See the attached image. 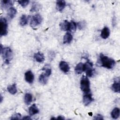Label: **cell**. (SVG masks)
Segmentation results:
<instances>
[{
  "mask_svg": "<svg viewBox=\"0 0 120 120\" xmlns=\"http://www.w3.org/2000/svg\"><path fill=\"white\" fill-rule=\"evenodd\" d=\"M24 103L27 105H29L32 101V96L31 94L27 93L25 94L24 98Z\"/></svg>",
  "mask_w": 120,
  "mask_h": 120,
  "instance_id": "cell-17",
  "label": "cell"
},
{
  "mask_svg": "<svg viewBox=\"0 0 120 120\" xmlns=\"http://www.w3.org/2000/svg\"><path fill=\"white\" fill-rule=\"evenodd\" d=\"M16 13V10L13 7L9 8L8 12V15L10 18H13L15 15Z\"/></svg>",
  "mask_w": 120,
  "mask_h": 120,
  "instance_id": "cell-23",
  "label": "cell"
},
{
  "mask_svg": "<svg viewBox=\"0 0 120 120\" xmlns=\"http://www.w3.org/2000/svg\"><path fill=\"white\" fill-rule=\"evenodd\" d=\"M21 118V115L20 113H15L11 117V119L19 120V119H20Z\"/></svg>",
  "mask_w": 120,
  "mask_h": 120,
  "instance_id": "cell-30",
  "label": "cell"
},
{
  "mask_svg": "<svg viewBox=\"0 0 120 120\" xmlns=\"http://www.w3.org/2000/svg\"><path fill=\"white\" fill-rule=\"evenodd\" d=\"M8 33V24L7 20L4 18H1L0 20V34L5 36Z\"/></svg>",
  "mask_w": 120,
  "mask_h": 120,
  "instance_id": "cell-4",
  "label": "cell"
},
{
  "mask_svg": "<svg viewBox=\"0 0 120 120\" xmlns=\"http://www.w3.org/2000/svg\"><path fill=\"white\" fill-rule=\"evenodd\" d=\"M7 90L11 94L14 95L17 92V89L16 87V84L15 83L13 84L12 85H9L8 87Z\"/></svg>",
  "mask_w": 120,
  "mask_h": 120,
  "instance_id": "cell-21",
  "label": "cell"
},
{
  "mask_svg": "<svg viewBox=\"0 0 120 120\" xmlns=\"http://www.w3.org/2000/svg\"><path fill=\"white\" fill-rule=\"evenodd\" d=\"M48 77L47 76L45 73H43L41 74L39 77V82L43 84H45L47 82Z\"/></svg>",
  "mask_w": 120,
  "mask_h": 120,
  "instance_id": "cell-22",
  "label": "cell"
},
{
  "mask_svg": "<svg viewBox=\"0 0 120 120\" xmlns=\"http://www.w3.org/2000/svg\"><path fill=\"white\" fill-rule=\"evenodd\" d=\"M84 64L82 62H80L78 63L75 67V72L77 74H80L83 71H84V68H83Z\"/></svg>",
  "mask_w": 120,
  "mask_h": 120,
  "instance_id": "cell-14",
  "label": "cell"
},
{
  "mask_svg": "<svg viewBox=\"0 0 120 120\" xmlns=\"http://www.w3.org/2000/svg\"><path fill=\"white\" fill-rule=\"evenodd\" d=\"M94 119L96 120H104V119L103 118V116L99 114L95 116V117L94 118Z\"/></svg>",
  "mask_w": 120,
  "mask_h": 120,
  "instance_id": "cell-31",
  "label": "cell"
},
{
  "mask_svg": "<svg viewBox=\"0 0 120 120\" xmlns=\"http://www.w3.org/2000/svg\"><path fill=\"white\" fill-rule=\"evenodd\" d=\"M0 52L3 58L5 60V62L7 64L12 59V52L9 47H3L0 45Z\"/></svg>",
  "mask_w": 120,
  "mask_h": 120,
  "instance_id": "cell-2",
  "label": "cell"
},
{
  "mask_svg": "<svg viewBox=\"0 0 120 120\" xmlns=\"http://www.w3.org/2000/svg\"><path fill=\"white\" fill-rule=\"evenodd\" d=\"M76 24L75 22L73 21H71L70 22H69L68 30H70L71 31H75L76 30Z\"/></svg>",
  "mask_w": 120,
  "mask_h": 120,
  "instance_id": "cell-27",
  "label": "cell"
},
{
  "mask_svg": "<svg viewBox=\"0 0 120 120\" xmlns=\"http://www.w3.org/2000/svg\"><path fill=\"white\" fill-rule=\"evenodd\" d=\"M99 58L101 66L104 68L108 69H111L113 68L115 65L116 63L113 59L108 57L103 53H100Z\"/></svg>",
  "mask_w": 120,
  "mask_h": 120,
  "instance_id": "cell-1",
  "label": "cell"
},
{
  "mask_svg": "<svg viewBox=\"0 0 120 120\" xmlns=\"http://www.w3.org/2000/svg\"><path fill=\"white\" fill-rule=\"evenodd\" d=\"M60 29L63 31L68 30L69 26V22L67 20L63 21L60 23Z\"/></svg>",
  "mask_w": 120,
  "mask_h": 120,
  "instance_id": "cell-13",
  "label": "cell"
},
{
  "mask_svg": "<svg viewBox=\"0 0 120 120\" xmlns=\"http://www.w3.org/2000/svg\"><path fill=\"white\" fill-rule=\"evenodd\" d=\"M57 119H60V120H64V118L62 116H59L57 118Z\"/></svg>",
  "mask_w": 120,
  "mask_h": 120,
  "instance_id": "cell-33",
  "label": "cell"
},
{
  "mask_svg": "<svg viewBox=\"0 0 120 120\" xmlns=\"http://www.w3.org/2000/svg\"><path fill=\"white\" fill-rule=\"evenodd\" d=\"M25 79L29 83H32L33 82L34 79V76L30 70H29L25 73Z\"/></svg>",
  "mask_w": 120,
  "mask_h": 120,
  "instance_id": "cell-7",
  "label": "cell"
},
{
  "mask_svg": "<svg viewBox=\"0 0 120 120\" xmlns=\"http://www.w3.org/2000/svg\"><path fill=\"white\" fill-rule=\"evenodd\" d=\"M84 71L86 72L88 76L91 77L94 74V69H93V64L92 62L87 61L83 66Z\"/></svg>",
  "mask_w": 120,
  "mask_h": 120,
  "instance_id": "cell-5",
  "label": "cell"
},
{
  "mask_svg": "<svg viewBox=\"0 0 120 120\" xmlns=\"http://www.w3.org/2000/svg\"><path fill=\"white\" fill-rule=\"evenodd\" d=\"M34 57L36 60L38 62H42L45 60V57L44 54L39 52L35 53Z\"/></svg>",
  "mask_w": 120,
  "mask_h": 120,
  "instance_id": "cell-11",
  "label": "cell"
},
{
  "mask_svg": "<svg viewBox=\"0 0 120 120\" xmlns=\"http://www.w3.org/2000/svg\"><path fill=\"white\" fill-rule=\"evenodd\" d=\"M80 88L84 93H89L90 91V82L87 77L83 76L80 81Z\"/></svg>",
  "mask_w": 120,
  "mask_h": 120,
  "instance_id": "cell-3",
  "label": "cell"
},
{
  "mask_svg": "<svg viewBox=\"0 0 120 120\" xmlns=\"http://www.w3.org/2000/svg\"><path fill=\"white\" fill-rule=\"evenodd\" d=\"M111 116L114 119H116L120 116V109L118 107L114 108L111 112Z\"/></svg>",
  "mask_w": 120,
  "mask_h": 120,
  "instance_id": "cell-20",
  "label": "cell"
},
{
  "mask_svg": "<svg viewBox=\"0 0 120 120\" xmlns=\"http://www.w3.org/2000/svg\"><path fill=\"white\" fill-rule=\"evenodd\" d=\"M89 115H90V116H92V113L91 112H89Z\"/></svg>",
  "mask_w": 120,
  "mask_h": 120,
  "instance_id": "cell-34",
  "label": "cell"
},
{
  "mask_svg": "<svg viewBox=\"0 0 120 120\" xmlns=\"http://www.w3.org/2000/svg\"><path fill=\"white\" fill-rule=\"evenodd\" d=\"M120 84L119 81H114V83L111 86L112 90L115 92H120Z\"/></svg>",
  "mask_w": 120,
  "mask_h": 120,
  "instance_id": "cell-19",
  "label": "cell"
},
{
  "mask_svg": "<svg viewBox=\"0 0 120 120\" xmlns=\"http://www.w3.org/2000/svg\"><path fill=\"white\" fill-rule=\"evenodd\" d=\"M59 67L60 70L64 73L68 72L70 69L68 63L64 61H61L60 62L59 64Z\"/></svg>",
  "mask_w": 120,
  "mask_h": 120,
  "instance_id": "cell-9",
  "label": "cell"
},
{
  "mask_svg": "<svg viewBox=\"0 0 120 120\" xmlns=\"http://www.w3.org/2000/svg\"><path fill=\"white\" fill-rule=\"evenodd\" d=\"M42 21V17L39 14H36L31 19L30 25L31 27H35L39 25Z\"/></svg>",
  "mask_w": 120,
  "mask_h": 120,
  "instance_id": "cell-6",
  "label": "cell"
},
{
  "mask_svg": "<svg viewBox=\"0 0 120 120\" xmlns=\"http://www.w3.org/2000/svg\"><path fill=\"white\" fill-rule=\"evenodd\" d=\"M14 1L9 0H3L1 1V6L3 8H7L13 5Z\"/></svg>",
  "mask_w": 120,
  "mask_h": 120,
  "instance_id": "cell-16",
  "label": "cell"
},
{
  "mask_svg": "<svg viewBox=\"0 0 120 120\" xmlns=\"http://www.w3.org/2000/svg\"><path fill=\"white\" fill-rule=\"evenodd\" d=\"M40 5L38 3H36L34 2L33 3L32 6L31 7V8L30 10V12H36L39 10V9L40 8Z\"/></svg>",
  "mask_w": 120,
  "mask_h": 120,
  "instance_id": "cell-26",
  "label": "cell"
},
{
  "mask_svg": "<svg viewBox=\"0 0 120 120\" xmlns=\"http://www.w3.org/2000/svg\"><path fill=\"white\" fill-rule=\"evenodd\" d=\"M42 70H44L45 71V74L48 77H49L51 74V73H52V70H51V68H50V67L46 65L43 68H42Z\"/></svg>",
  "mask_w": 120,
  "mask_h": 120,
  "instance_id": "cell-25",
  "label": "cell"
},
{
  "mask_svg": "<svg viewBox=\"0 0 120 120\" xmlns=\"http://www.w3.org/2000/svg\"><path fill=\"white\" fill-rule=\"evenodd\" d=\"M110 32L109 29L107 27H105L102 29L100 36L102 38L106 39L109 37L110 35Z\"/></svg>",
  "mask_w": 120,
  "mask_h": 120,
  "instance_id": "cell-10",
  "label": "cell"
},
{
  "mask_svg": "<svg viewBox=\"0 0 120 120\" xmlns=\"http://www.w3.org/2000/svg\"><path fill=\"white\" fill-rule=\"evenodd\" d=\"M17 2L20 5H21L22 7H26L29 3V0H18Z\"/></svg>",
  "mask_w": 120,
  "mask_h": 120,
  "instance_id": "cell-29",
  "label": "cell"
},
{
  "mask_svg": "<svg viewBox=\"0 0 120 120\" xmlns=\"http://www.w3.org/2000/svg\"><path fill=\"white\" fill-rule=\"evenodd\" d=\"M22 119H23V120H30V119H31V118H30V116H24V117L22 118Z\"/></svg>",
  "mask_w": 120,
  "mask_h": 120,
  "instance_id": "cell-32",
  "label": "cell"
},
{
  "mask_svg": "<svg viewBox=\"0 0 120 120\" xmlns=\"http://www.w3.org/2000/svg\"><path fill=\"white\" fill-rule=\"evenodd\" d=\"M27 22H28V18L27 16L25 15H22L20 20V25L22 26H23L27 23Z\"/></svg>",
  "mask_w": 120,
  "mask_h": 120,
  "instance_id": "cell-24",
  "label": "cell"
},
{
  "mask_svg": "<svg viewBox=\"0 0 120 120\" xmlns=\"http://www.w3.org/2000/svg\"><path fill=\"white\" fill-rule=\"evenodd\" d=\"M78 28L82 30H83L84 29V28L86 26V22L84 21H81L78 22Z\"/></svg>",
  "mask_w": 120,
  "mask_h": 120,
  "instance_id": "cell-28",
  "label": "cell"
},
{
  "mask_svg": "<svg viewBox=\"0 0 120 120\" xmlns=\"http://www.w3.org/2000/svg\"><path fill=\"white\" fill-rule=\"evenodd\" d=\"M66 6V2L64 0H59L56 2V8L58 10L61 12L65 8Z\"/></svg>",
  "mask_w": 120,
  "mask_h": 120,
  "instance_id": "cell-12",
  "label": "cell"
},
{
  "mask_svg": "<svg viewBox=\"0 0 120 120\" xmlns=\"http://www.w3.org/2000/svg\"><path fill=\"white\" fill-rule=\"evenodd\" d=\"M93 100V99L91 97V94L89 93H85L83 96V102L85 105H89Z\"/></svg>",
  "mask_w": 120,
  "mask_h": 120,
  "instance_id": "cell-8",
  "label": "cell"
},
{
  "mask_svg": "<svg viewBox=\"0 0 120 120\" xmlns=\"http://www.w3.org/2000/svg\"><path fill=\"white\" fill-rule=\"evenodd\" d=\"M73 38L72 35L70 33H67L63 37V43L69 44L70 43Z\"/></svg>",
  "mask_w": 120,
  "mask_h": 120,
  "instance_id": "cell-18",
  "label": "cell"
},
{
  "mask_svg": "<svg viewBox=\"0 0 120 120\" xmlns=\"http://www.w3.org/2000/svg\"><path fill=\"white\" fill-rule=\"evenodd\" d=\"M39 110L36 104L32 105L29 109V112L30 115H33L38 112Z\"/></svg>",
  "mask_w": 120,
  "mask_h": 120,
  "instance_id": "cell-15",
  "label": "cell"
}]
</instances>
